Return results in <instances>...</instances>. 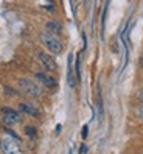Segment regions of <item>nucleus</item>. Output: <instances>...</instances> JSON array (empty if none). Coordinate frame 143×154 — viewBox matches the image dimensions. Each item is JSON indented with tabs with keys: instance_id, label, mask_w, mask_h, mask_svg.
<instances>
[{
	"instance_id": "dca6fc26",
	"label": "nucleus",
	"mask_w": 143,
	"mask_h": 154,
	"mask_svg": "<svg viewBox=\"0 0 143 154\" xmlns=\"http://www.w3.org/2000/svg\"><path fill=\"white\" fill-rule=\"evenodd\" d=\"M86 151H87V148H86V145H83V146H81V154H86Z\"/></svg>"
},
{
	"instance_id": "f03ea898",
	"label": "nucleus",
	"mask_w": 143,
	"mask_h": 154,
	"mask_svg": "<svg viewBox=\"0 0 143 154\" xmlns=\"http://www.w3.org/2000/svg\"><path fill=\"white\" fill-rule=\"evenodd\" d=\"M39 39H41V44L48 50V53L51 55H61L64 51V42L61 41V38L55 34H50L47 31H44L39 34Z\"/></svg>"
},
{
	"instance_id": "39448f33",
	"label": "nucleus",
	"mask_w": 143,
	"mask_h": 154,
	"mask_svg": "<svg viewBox=\"0 0 143 154\" xmlns=\"http://www.w3.org/2000/svg\"><path fill=\"white\" fill-rule=\"evenodd\" d=\"M2 122L5 126H16L22 122V114L19 112V109L3 107L2 109Z\"/></svg>"
},
{
	"instance_id": "20e7f679",
	"label": "nucleus",
	"mask_w": 143,
	"mask_h": 154,
	"mask_svg": "<svg viewBox=\"0 0 143 154\" xmlns=\"http://www.w3.org/2000/svg\"><path fill=\"white\" fill-rule=\"evenodd\" d=\"M34 79L38 81L44 89H48V90H56L58 89V79L53 76L50 72H45V70L36 72V73H34Z\"/></svg>"
},
{
	"instance_id": "9b49d317",
	"label": "nucleus",
	"mask_w": 143,
	"mask_h": 154,
	"mask_svg": "<svg viewBox=\"0 0 143 154\" xmlns=\"http://www.w3.org/2000/svg\"><path fill=\"white\" fill-rule=\"evenodd\" d=\"M25 134L28 135L30 139H36L38 137V128H36V126H25Z\"/></svg>"
},
{
	"instance_id": "4468645a",
	"label": "nucleus",
	"mask_w": 143,
	"mask_h": 154,
	"mask_svg": "<svg viewBox=\"0 0 143 154\" xmlns=\"http://www.w3.org/2000/svg\"><path fill=\"white\" fill-rule=\"evenodd\" d=\"M137 119L143 122V104H141V106L138 107V109H137Z\"/></svg>"
},
{
	"instance_id": "f8f14e48",
	"label": "nucleus",
	"mask_w": 143,
	"mask_h": 154,
	"mask_svg": "<svg viewBox=\"0 0 143 154\" xmlns=\"http://www.w3.org/2000/svg\"><path fill=\"white\" fill-rule=\"evenodd\" d=\"M75 72H76V81H79V79H81V55H78V56H76Z\"/></svg>"
},
{
	"instance_id": "6e6552de",
	"label": "nucleus",
	"mask_w": 143,
	"mask_h": 154,
	"mask_svg": "<svg viewBox=\"0 0 143 154\" xmlns=\"http://www.w3.org/2000/svg\"><path fill=\"white\" fill-rule=\"evenodd\" d=\"M67 84L70 89H75L76 86V75L73 73V55H68L67 58Z\"/></svg>"
},
{
	"instance_id": "423d86ee",
	"label": "nucleus",
	"mask_w": 143,
	"mask_h": 154,
	"mask_svg": "<svg viewBox=\"0 0 143 154\" xmlns=\"http://www.w3.org/2000/svg\"><path fill=\"white\" fill-rule=\"evenodd\" d=\"M0 151L2 154H23L19 142L11 137H3L0 140Z\"/></svg>"
},
{
	"instance_id": "1a4fd4ad",
	"label": "nucleus",
	"mask_w": 143,
	"mask_h": 154,
	"mask_svg": "<svg viewBox=\"0 0 143 154\" xmlns=\"http://www.w3.org/2000/svg\"><path fill=\"white\" fill-rule=\"evenodd\" d=\"M45 31L50 33V34H55V36L59 38V36L64 33V26H62V23L58 22V20H48L45 23Z\"/></svg>"
},
{
	"instance_id": "f257e3e1",
	"label": "nucleus",
	"mask_w": 143,
	"mask_h": 154,
	"mask_svg": "<svg viewBox=\"0 0 143 154\" xmlns=\"http://www.w3.org/2000/svg\"><path fill=\"white\" fill-rule=\"evenodd\" d=\"M17 87L22 94H25L30 98H42L44 97V87L36 79L31 78H19L17 79Z\"/></svg>"
},
{
	"instance_id": "2eb2a0df",
	"label": "nucleus",
	"mask_w": 143,
	"mask_h": 154,
	"mask_svg": "<svg viewBox=\"0 0 143 154\" xmlns=\"http://www.w3.org/2000/svg\"><path fill=\"white\" fill-rule=\"evenodd\" d=\"M87 134H89V126L86 125L84 128H83V139H84V140L87 139Z\"/></svg>"
},
{
	"instance_id": "ddd939ff",
	"label": "nucleus",
	"mask_w": 143,
	"mask_h": 154,
	"mask_svg": "<svg viewBox=\"0 0 143 154\" xmlns=\"http://www.w3.org/2000/svg\"><path fill=\"white\" fill-rule=\"evenodd\" d=\"M135 97H137V101L143 104V87L137 90V95H135Z\"/></svg>"
},
{
	"instance_id": "7ed1b4c3",
	"label": "nucleus",
	"mask_w": 143,
	"mask_h": 154,
	"mask_svg": "<svg viewBox=\"0 0 143 154\" xmlns=\"http://www.w3.org/2000/svg\"><path fill=\"white\" fill-rule=\"evenodd\" d=\"M36 58H38L39 64L42 66V69L45 70V72H50V73H53V72L58 70V62H56L55 56H53L51 53L44 51V50H39V51H36Z\"/></svg>"
},
{
	"instance_id": "0eeeda50",
	"label": "nucleus",
	"mask_w": 143,
	"mask_h": 154,
	"mask_svg": "<svg viewBox=\"0 0 143 154\" xmlns=\"http://www.w3.org/2000/svg\"><path fill=\"white\" fill-rule=\"evenodd\" d=\"M19 112L22 115L31 117V119H41L42 117L41 107L36 103H33V101H22V103H19Z\"/></svg>"
},
{
	"instance_id": "9d476101",
	"label": "nucleus",
	"mask_w": 143,
	"mask_h": 154,
	"mask_svg": "<svg viewBox=\"0 0 143 154\" xmlns=\"http://www.w3.org/2000/svg\"><path fill=\"white\" fill-rule=\"evenodd\" d=\"M107 10H109V0H106L104 10L101 13V36L104 38V30H106V17H107Z\"/></svg>"
}]
</instances>
